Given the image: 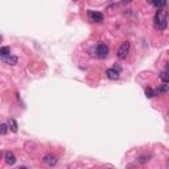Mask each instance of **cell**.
<instances>
[{
    "instance_id": "obj_5",
    "label": "cell",
    "mask_w": 169,
    "mask_h": 169,
    "mask_svg": "<svg viewBox=\"0 0 169 169\" xmlns=\"http://www.w3.org/2000/svg\"><path fill=\"white\" fill-rule=\"evenodd\" d=\"M4 159H5V162H7L8 165H13L16 162V156L12 153V152H5Z\"/></svg>"
},
{
    "instance_id": "obj_18",
    "label": "cell",
    "mask_w": 169,
    "mask_h": 169,
    "mask_svg": "<svg viewBox=\"0 0 169 169\" xmlns=\"http://www.w3.org/2000/svg\"><path fill=\"white\" fill-rule=\"evenodd\" d=\"M3 41V37H1V36H0V42H1Z\"/></svg>"
},
{
    "instance_id": "obj_7",
    "label": "cell",
    "mask_w": 169,
    "mask_h": 169,
    "mask_svg": "<svg viewBox=\"0 0 169 169\" xmlns=\"http://www.w3.org/2000/svg\"><path fill=\"white\" fill-rule=\"evenodd\" d=\"M149 4L155 5L156 8H159V9H162V8L167 5V0H147Z\"/></svg>"
},
{
    "instance_id": "obj_13",
    "label": "cell",
    "mask_w": 169,
    "mask_h": 169,
    "mask_svg": "<svg viewBox=\"0 0 169 169\" xmlns=\"http://www.w3.org/2000/svg\"><path fill=\"white\" fill-rule=\"evenodd\" d=\"M11 54V49L8 46H1L0 48V57H5V56Z\"/></svg>"
},
{
    "instance_id": "obj_15",
    "label": "cell",
    "mask_w": 169,
    "mask_h": 169,
    "mask_svg": "<svg viewBox=\"0 0 169 169\" xmlns=\"http://www.w3.org/2000/svg\"><path fill=\"white\" fill-rule=\"evenodd\" d=\"M145 97L147 98H153L155 97V91L151 87H145Z\"/></svg>"
},
{
    "instance_id": "obj_16",
    "label": "cell",
    "mask_w": 169,
    "mask_h": 169,
    "mask_svg": "<svg viewBox=\"0 0 169 169\" xmlns=\"http://www.w3.org/2000/svg\"><path fill=\"white\" fill-rule=\"evenodd\" d=\"M7 131H8V124L1 123V124H0V135H5Z\"/></svg>"
},
{
    "instance_id": "obj_8",
    "label": "cell",
    "mask_w": 169,
    "mask_h": 169,
    "mask_svg": "<svg viewBox=\"0 0 169 169\" xmlns=\"http://www.w3.org/2000/svg\"><path fill=\"white\" fill-rule=\"evenodd\" d=\"M3 61H4L5 64H8V65H16L19 60H17V57H16V56L8 54V56H5V57H3Z\"/></svg>"
},
{
    "instance_id": "obj_19",
    "label": "cell",
    "mask_w": 169,
    "mask_h": 169,
    "mask_svg": "<svg viewBox=\"0 0 169 169\" xmlns=\"http://www.w3.org/2000/svg\"><path fill=\"white\" fill-rule=\"evenodd\" d=\"M74 1H78V0H74Z\"/></svg>"
},
{
    "instance_id": "obj_3",
    "label": "cell",
    "mask_w": 169,
    "mask_h": 169,
    "mask_svg": "<svg viewBox=\"0 0 169 169\" xmlns=\"http://www.w3.org/2000/svg\"><path fill=\"white\" fill-rule=\"evenodd\" d=\"M108 52H110V49H108V46H107L106 44H99L97 46V56L99 58H102V60L108 56Z\"/></svg>"
},
{
    "instance_id": "obj_14",
    "label": "cell",
    "mask_w": 169,
    "mask_h": 169,
    "mask_svg": "<svg viewBox=\"0 0 169 169\" xmlns=\"http://www.w3.org/2000/svg\"><path fill=\"white\" fill-rule=\"evenodd\" d=\"M149 160H151V157L147 156V155H143V156H140L139 159H137V162H139V164H145Z\"/></svg>"
},
{
    "instance_id": "obj_6",
    "label": "cell",
    "mask_w": 169,
    "mask_h": 169,
    "mask_svg": "<svg viewBox=\"0 0 169 169\" xmlns=\"http://www.w3.org/2000/svg\"><path fill=\"white\" fill-rule=\"evenodd\" d=\"M42 161H44L45 164H48L49 167H53V165L57 164V159H56L53 155H46V156L42 159Z\"/></svg>"
},
{
    "instance_id": "obj_17",
    "label": "cell",
    "mask_w": 169,
    "mask_h": 169,
    "mask_svg": "<svg viewBox=\"0 0 169 169\" xmlns=\"http://www.w3.org/2000/svg\"><path fill=\"white\" fill-rule=\"evenodd\" d=\"M122 1H123V3H126V4H127V3H131L132 0H122Z\"/></svg>"
},
{
    "instance_id": "obj_2",
    "label": "cell",
    "mask_w": 169,
    "mask_h": 169,
    "mask_svg": "<svg viewBox=\"0 0 169 169\" xmlns=\"http://www.w3.org/2000/svg\"><path fill=\"white\" fill-rule=\"evenodd\" d=\"M128 52H129V42L128 41H123L119 46V50H118V57L120 60H124L128 56Z\"/></svg>"
},
{
    "instance_id": "obj_4",
    "label": "cell",
    "mask_w": 169,
    "mask_h": 169,
    "mask_svg": "<svg viewBox=\"0 0 169 169\" xmlns=\"http://www.w3.org/2000/svg\"><path fill=\"white\" fill-rule=\"evenodd\" d=\"M89 17L94 22H102L103 21V15L100 12H94V11H89Z\"/></svg>"
},
{
    "instance_id": "obj_12",
    "label": "cell",
    "mask_w": 169,
    "mask_h": 169,
    "mask_svg": "<svg viewBox=\"0 0 169 169\" xmlns=\"http://www.w3.org/2000/svg\"><path fill=\"white\" fill-rule=\"evenodd\" d=\"M8 128L12 132H17V123H16L15 119H9V122H8Z\"/></svg>"
},
{
    "instance_id": "obj_1",
    "label": "cell",
    "mask_w": 169,
    "mask_h": 169,
    "mask_svg": "<svg viewBox=\"0 0 169 169\" xmlns=\"http://www.w3.org/2000/svg\"><path fill=\"white\" fill-rule=\"evenodd\" d=\"M153 24H155V28L159 30H164L167 28L168 20H167V12L164 9H159L156 12L153 19Z\"/></svg>"
},
{
    "instance_id": "obj_9",
    "label": "cell",
    "mask_w": 169,
    "mask_h": 169,
    "mask_svg": "<svg viewBox=\"0 0 169 169\" xmlns=\"http://www.w3.org/2000/svg\"><path fill=\"white\" fill-rule=\"evenodd\" d=\"M106 75H107V78H110V79H118V78H119V72H116L115 69H107Z\"/></svg>"
},
{
    "instance_id": "obj_11",
    "label": "cell",
    "mask_w": 169,
    "mask_h": 169,
    "mask_svg": "<svg viewBox=\"0 0 169 169\" xmlns=\"http://www.w3.org/2000/svg\"><path fill=\"white\" fill-rule=\"evenodd\" d=\"M160 78H161V81L164 83H168L169 82V75H168V66H165V69L161 72V74H160Z\"/></svg>"
},
{
    "instance_id": "obj_10",
    "label": "cell",
    "mask_w": 169,
    "mask_h": 169,
    "mask_svg": "<svg viewBox=\"0 0 169 169\" xmlns=\"http://www.w3.org/2000/svg\"><path fill=\"white\" fill-rule=\"evenodd\" d=\"M167 92H168V83H162L161 86H160L159 89L155 91V95H156V94H159V95L160 94H167Z\"/></svg>"
}]
</instances>
